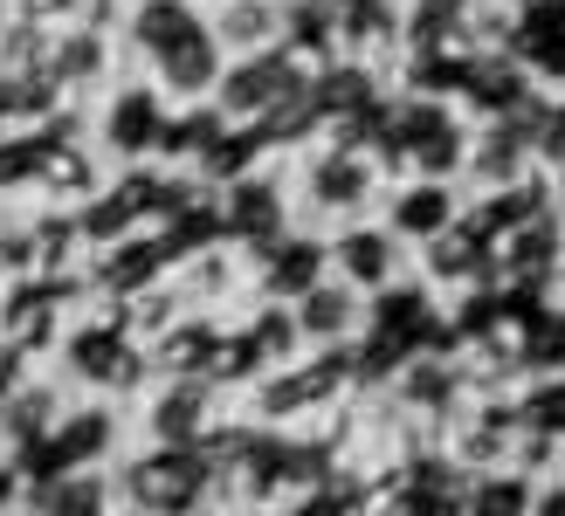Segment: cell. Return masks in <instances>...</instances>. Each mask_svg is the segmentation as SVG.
I'll use <instances>...</instances> for the list:
<instances>
[{"label":"cell","mask_w":565,"mask_h":516,"mask_svg":"<svg viewBox=\"0 0 565 516\" xmlns=\"http://www.w3.org/2000/svg\"><path fill=\"white\" fill-rule=\"evenodd\" d=\"M282 165H290L297 221L318 227V235H331V227H345V221L380 214V200L393 186L386 165L373 159V146H359V138H345V131H318L310 146H297Z\"/></svg>","instance_id":"1"},{"label":"cell","mask_w":565,"mask_h":516,"mask_svg":"<svg viewBox=\"0 0 565 516\" xmlns=\"http://www.w3.org/2000/svg\"><path fill=\"white\" fill-rule=\"evenodd\" d=\"M201 503H221V469L207 441L201 448L125 441V454L110 462V509L118 516H186Z\"/></svg>","instance_id":"2"},{"label":"cell","mask_w":565,"mask_h":516,"mask_svg":"<svg viewBox=\"0 0 565 516\" xmlns=\"http://www.w3.org/2000/svg\"><path fill=\"white\" fill-rule=\"evenodd\" d=\"M310 76H318V63H303L290 42H269L256 55H228L221 76H214V90H207V104H214L221 125H263L269 110H282L290 97L310 90Z\"/></svg>","instance_id":"3"},{"label":"cell","mask_w":565,"mask_h":516,"mask_svg":"<svg viewBox=\"0 0 565 516\" xmlns=\"http://www.w3.org/2000/svg\"><path fill=\"white\" fill-rule=\"evenodd\" d=\"M90 110V138H97V152L110 165H138V159H166V131H173V110L180 104H166L159 97V83L152 76H118L97 104H83Z\"/></svg>","instance_id":"4"},{"label":"cell","mask_w":565,"mask_h":516,"mask_svg":"<svg viewBox=\"0 0 565 516\" xmlns=\"http://www.w3.org/2000/svg\"><path fill=\"white\" fill-rule=\"evenodd\" d=\"M228 413H235V393L214 379H152L125 407L131 441H159V448H201Z\"/></svg>","instance_id":"5"},{"label":"cell","mask_w":565,"mask_h":516,"mask_svg":"<svg viewBox=\"0 0 565 516\" xmlns=\"http://www.w3.org/2000/svg\"><path fill=\"white\" fill-rule=\"evenodd\" d=\"M125 69V42L118 28L97 21V14H76V21H55L49 28V55H42V76L63 104H97Z\"/></svg>","instance_id":"6"},{"label":"cell","mask_w":565,"mask_h":516,"mask_svg":"<svg viewBox=\"0 0 565 516\" xmlns=\"http://www.w3.org/2000/svg\"><path fill=\"white\" fill-rule=\"evenodd\" d=\"M414 276L428 282L435 297H469V290H503L497 282V235L483 221H476V207H462L456 221L441 227V235H428L414 248Z\"/></svg>","instance_id":"7"},{"label":"cell","mask_w":565,"mask_h":516,"mask_svg":"<svg viewBox=\"0 0 565 516\" xmlns=\"http://www.w3.org/2000/svg\"><path fill=\"white\" fill-rule=\"evenodd\" d=\"M214 207H221V235H228L235 248H256V241L282 235V227L297 221L290 165H282V159H256L248 172H235V180L214 186Z\"/></svg>","instance_id":"8"},{"label":"cell","mask_w":565,"mask_h":516,"mask_svg":"<svg viewBox=\"0 0 565 516\" xmlns=\"http://www.w3.org/2000/svg\"><path fill=\"white\" fill-rule=\"evenodd\" d=\"M70 399H76V386L55 365H42V358L21 365L8 393H0V462H28L49 441V427L70 413Z\"/></svg>","instance_id":"9"},{"label":"cell","mask_w":565,"mask_h":516,"mask_svg":"<svg viewBox=\"0 0 565 516\" xmlns=\"http://www.w3.org/2000/svg\"><path fill=\"white\" fill-rule=\"evenodd\" d=\"M324 255H331V276H345L359 297H373V290H386V282H401V276L414 269V248L393 235L380 214L331 227V235H324Z\"/></svg>","instance_id":"10"},{"label":"cell","mask_w":565,"mask_h":516,"mask_svg":"<svg viewBox=\"0 0 565 516\" xmlns=\"http://www.w3.org/2000/svg\"><path fill=\"white\" fill-rule=\"evenodd\" d=\"M242 255H248V297H269V303L303 297L310 282L331 269L324 235H318V227H303V221H290L282 235H269V241H256V248H242Z\"/></svg>","instance_id":"11"},{"label":"cell","mask_w":565,"mask_h":516,"mask_svg":"<svg viewBox=\"0 0 565 516\" xmlns=\"http://www.w3.org/2000/svg\"><path fill=\"white\" fill-rule=\"evenodd\" d=\"M524 172H539V152H531V125L524 118H476L469 152H462V193H497L518 186Z\"/></svg>","instance_id":"12"},{"label":"cell","mask_w":565,"mask_h":516,"mask_svg":"<svg viewBox=\"0 0 565 516\" xmlns=\"http://www.w3.org/2000/svg\"><path fill=\"white\" fill-rule=\"evenodd\" d=\"M558 262H565V214H558V207L539 214V221H524V227H511V235L497 241V282H503L511 297L552 290Z\"/></svg>","instance_id":"13"},{"label":"cell","mask_w":565,"mask_h":516,"mask_svg":"<svg viewBox=\"0 0 565 516\" xmlns=\"http://www.w3.org/2000/svg\"><path fill=\"white\" fill-rule=\"evenodd\" d=\"M469 207V193H462V180H393L386 186V200H380V221L393 227V235H401L407 248H420L428 235H441L448 221H456Z\"/></svg>","instance_id":"14"},{"label":"cell","mask_w":565,"mask_h":516,"mask_svg":"<svg viewBox=\"0 0 565 516\" xmlns=\"http://www.w3.org/2000/svg\"><path fill=\"white\" fill-rule=\"evenodd\" d=\"M290 318H297L303 344H352V337L365 331V297L352 290L345 276L324 269L303 297H290Z\"/></svg>","instance_id":"15"},{"label":"cell","mask_w":565,"mask_h":516,"mask_svg":"<svg viewBox=\"0 0 565 516\" xmlns=\"http://www.w3.org/2000/svg\"><path fill=\"white\" fill-rule=\"evenodd\" d=\"M331 28H338V55H359V63H380V55H393L407 42L401 0H345Z\"/></svg>","instance_id":"16"},{"label":"cell","mask_w":565,"mask_h":516,"mask_svg":"<svg viewBox=\"0 0 565 516\" xmlns=\"http://www.w3.org/2000/svg\"><path fill=\"white\" fill-rule=\"evenodd\" d=\"M207 35L221 42V55H256V49L282 42V0H221Z\"/></svg>","instance_id":"17"},{"label":"cell","mask_w":565,"mask_h":516,"mask_svg":"<svg viewBox=\"0 0 565 516\" xmlns=\"http://www.w3.org/2000/svg\"><path fill=\"white\" fill-rule=\"evenodd\" d=\"M518 118L531 125V152H539V165L558 180V172H565V97H545V90H539V97L518 110Z\"/></svg>","instance_id":"18"},{"label":"cell","mask_w":565,"mask_h":516,"mask_svg":"<svg viewBox=\"0 0 565 516\" xmlns=\"http://www.w3.org/2000/svg\"><path fill=\"white\" fill-rule=\"evenodd\" d=\"M524 516H565V462H552L545 475H531V490H524Z\"/></svg>","instance_id":"19"},{"label":"cell","mask_w":565,"mask_h":516,"mask_svg":"<svg viewBox=\"0 0 565 516\" xmlns=\"http://www.w3.org/2000/svg\"><path fill=\"white\" fill-rule=\"evenodd\" d=\"M186 516H242V509H228V503H201V509H186Z\"/></svg>","instance_id":"20"}]
</instances>
